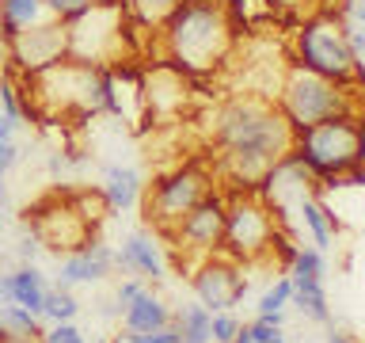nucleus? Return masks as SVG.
<instances>
[{
    "label": "nucleus",
    "mask_w": 365,
    "mask_h": 343,
    "mask_svg": "<svg viewBox=\"0 0 365 343\" xmlns=\"http://www.w3.org/2000/svg\"><path fill=\"white\" fill-rule=\"evenodd\" d=\"M217 145H221V168L232 187H259L267 172L293 149V126L285 122L278 103L267 96H236L217 114Z\"/></svg>",
    "instance_id": "1"
},
{
    "label": "nucleus",
    "mask_w": 365,
    "mask_h": 343,
    "mask_svg": "<svg viewBox=\"0 0 365 343\" xmlns=\"http://www.w3.org/2000/svg\"><path fill=\"white\" fill-rule=\"evenodd\" d=\"M236 34L240 27L221 0H182V8L160 27V61L190 80L213 76L236 54Z\"/></svg>",
    "instance_id": "2"
},
{
    "label": "nucleus",
    "mask_w": 365,
    "mask_h": 343,
    "mask_svg": "<svg viewBox=\"0 0 365 343\" xmlns=\"http://www.w3.org/2000/svg\"><path fill=\"white\" fill-rule=\"evenodd\" d=\"M27 111L38 119H88L114 111V69H96L73 57L27 76Z\"/></svg>",
    "instance_id": "3"
},
{
    "label": "nucleus",
    "mask_w": 365,
    "mask_h": 343,
    "mask_svg": "<svg viewBox=\"0 0 365 343\" xmlns=\"http://www.w3.org/2000/svg\"><path fill=\"white\" fill-rule=\"evenodd\" d=\"M289 156L301 160L304 172L319 187L350 168H365V114L342 111L316 126L297 130Z\"/></svg>",
    "instance_id": "4"
},
{
    "label": "nucleus",
    "mask_w": 365,
    "mask_h": 343,
    "mask_svg": "<svg viewBox=\"0 0 365 343\" xmlns=\"http://www.w3.org/2000/svg\"><path fill=\"white\" fill-rule=\"evenodd\" d=\"M137 27L125 16L122 0H91L84 11L65 19L68 57L96 69H118L130 61V34Z\"/></svg>",
    "instance_id": "5"
},
{
    "label": "nucleus",
    "mask_w": 365,
    "mask_h": 343,
    "mask_svg": "<svg viewBox=\"0 0 365 343\" xmlns=\"http://www.w3.org/2000/svg\"><path fill=\"white\" fill-rule=\"evenodd\" d=\"M278 217L274 206L259 194V187H228L225 191V244L221 252L228 259L244 263H259L278 248Z\"/></svg>",
    "instance_id": "6"
},
{
    "label": "nucleus",
    "mask_w": 365,
    "mask_h": 343,
    "mask_svg": "<svg viewBox=\"0 0 365 343\" xmlns=\"http://www.w3.org/2000/svg\"><path fill=\"white\" fill-rule=\"evenodd\" d=\"M293 65L312 69V73L335 80V84H346V88H358L365 80V69L358 65V57H354L350 42H346V27L335 16H327V11L297 23Z\"/></svg>",
    "instance_id": "7"
},
{
    "label": "nucleus",
    "mask_w": 365,
    "mask_h": 343,
    "mask_svg": "<svg viewBox=\"0 0 365 343\" xmlns=\"http://www.w3.org/2000/svg\"><path fill=\"white\" fill-rule=\"evenodd\" d=\"M346 84H335V80L312 73V69H301V65H289L285 69V80L278 84V111L285 114V122L297 130H304V126H316L331 119V114H342V111H358L350 99Z\"/></svg>",
    "instance_id": "8"
},
{
    "label": "nucleus",
    "mask_w": 365,
    "mask_h": 343,
    "mask_svg": "<svg viewBox=\"0 0 365 343\" xmlns=\"http://www.w3.org/2000/svg\"><path fill=\"white\" fill-rule=\"evenodd\" d=\"M205 194H213L210 168L194 164V160L190 164H179L175 172H168V176H160L153 183L148 202H145V210H148L145 217H148V225H156L164 237H171V229H175Z\"/></svg>",
    "instance_id": "9"
},
{
    "label": "nucleus",
    "mask_w": 365,
    "mask_h": 343,
    "mask_svg": "<svg viewBox=\"0 0 365 343\" xmlns=\"http://www.w3.org/2000/svg\"><path fill=\"white\" fill-rule=\"evenodd\" d=\"M171 240L182 248L190 263H202L221 252L225 244V191H213L171 229Z\"/></svg>",
    "instance_id": "10"
},
{
    "label": "nucleus",
    "mask_w": 365,
    "mask_h": 343,
    "mask_svg": "<svg viewBox=\"0 0 365 343\" xmlns=\"http://www.w3.org/2000/svg\"><path fill=\"white\" fill-rule=\"evenodd\" d=\"M190 286H194L198 302L210 309V313H232V309L244 302V294H247L244 267H240L236 259H228L225 252H217V256L194 263Z\"/></svg>",
    "instance_id": "11"
},
{
    "label": "nucleus",
    "mask_w": 365,
    "mask_h": 343,
    "mask_svg": "<svg viewBox=\"0 0 365 343\" xmlns=\"http://www.w3.org/2000/svg\"><path fill=\"white\" fill-rule=\"evenodd\" d=\"M91 233H96V225H91L88 217L76 210L73 199L42 206L38 217H34V237H38V244L57 252V256H61V252H65V256H73V252L88 248L91 240H96Z\"/></svg>",
    "instance_id": "12"
},
{
    "label": "nucleus",
    "mask_w": 365,
    "mask_h": 343,
    "mask_svg": "<svg viewBox=\"0 0 365 343\" xmlns=\"http://www.w3.org/2000/svg\"><path fill=\"white\" fill-rule=\"evenodd\" d=\"M8 54L11 61H16V69L23 76L38 73V69L61 61V57H68V42H65V19H42L34 23V27H23L8 39Z\"/></svg>",
    "instance_id": "13"
},
{
    "label": "nucleus",
    "mask_w": 365,
    "mask_h": 343,
    "mask_svg": "<svg viewBox=\"0 0 365 343\" xmlns=\"http://www.w3.org/2000/svg\"><path fill=\"white\" fill-rule=\"evenodd\" d=\"M110 267H114V248L91 240L88 248H80V252H73V256L61 259L57 286H65V290H73V286H91V282L107 279Z\"/></svg>",
    "instance_id": "14"
},
{
    "label": "nucleus",
    "mask_w": 365,
    "mask_h": 343,
    "mask_svg": "<svg viewBox=\"0 0 365 343\" xmlns=\"http://www.w3.org/2000/svg\"><path fill=\"white\" fill-rule=\"evenodd\" d=\"M114 267H122V271H130L137 274V279H168V271H164V256H160V244L148 233H130L122 240V248L114 252Z\"/></svg>",
    "instance_id": "15"
},
{
    "label": "nucleus",
    "mask_w": 365,
    "mask_h": 343,
    "mask_svg": "<svg viewBox=\"0 0 365 343\" xmlns=\"http://www.w3.org/2000/svg\"><path fill=\"white\" fill-rule=\"evenodd\" d=\"M46 274L34 267V263H23V267L0 274V302H11V305H23L27 313L38 317L42 313V297H46Z\"/></svg>",
    "instance_id": "16"
},
{
    "label": "nucleus",
    "mask_w": 365,
    "mask_h": 343,
    "mask_svg": "<svg viewBox=\"0 0 365 343\" xmlns=\"http://www.w3.org/2000/svg\"><path fill=\"white\" fill-rule=\"evenodd\" d=\"M122 320H125V332H153V328H168L171 313H168V305L145 286V290L122 309Z\"/></svg>",
    "instance_id": "17"
},
{
    "label": "nucleus",
    "mask_w": 365,
    "mask_h": 343,
    "mask_svg": "<svg viewBox=\"0 0 365 343\" xmlns=\"http://www.w3.org/2000/svg\"><path fill=\"white\" fill-rule=\"evenodd\" d=\"M289 279H293V297H289V302L301 309V317L316 320V324H327V320H331V305H327L324 279H308V274H289Z\"/></svg>",
    "instance_id": "18"
},
{
    "label": "nucleus",
    "mask_w": 365,
    "mask_h": 343,
    "mask_svg": "<svg viewBox=\"0 0 365 343\" xmlns=\"http://www.w3.org/2000/svg\"><path fill=\"white\" fill-rule=\"evenodd\" d=\"M103 199H107L110 210H133L137 199H141V176H137L133 168H107V176H103Z\"/></svg>",
    "instance_id": "19"
},
{
    "label": "nucleus",
    "mask_w": 365,
    "mask_h": 343,
    "mask_svg": "<svg viewBox=\"0 0 365 343\" xmlns=\"http://www.w3.org/2000/svg\"><path fill=\"white\" fill-rule=\"evenodd\" d=\"M210 324H213V313L202 302H187L171 313V328H175L179 343H213Z\"/></svg>",
    "instance_id": "20"
},
{
    "label": "nucleus",
    "mask_w": 365,
    "mask_h": 343,
    "mask_svg": "<svg viewBox=\"0 0 365 343\" xmlns=\"http://www.w3.org/2000/svg\"><path fill=\"white\" fill-rule=\"evenodd\" d=\"M122 8L137 31H160L182 8V0H122Z\"/></svg>",
    "instance_id": "21"
},
{
    "label": "nucleus",
    "mask_w": 365,
    "mask_h": 343,
    "mask_svg": "<svg viewBox=\"0 0 365 343\" xmlns=\"http://www.w3.org/2000/svg\"><path fill=\"white\" fill-rule=\"evenodd\" d=\"M42 19H50L42 0H0V31H4V39H11L23 27H34Z\"/></svg>",
    "instance_id": "22"
},
{
    "label": "nucleus",
    "mask_w": 365,
    "mask_h": 343,
    "mask_svg": "<svg viewBox=\"0 0 365 343\" xmlns=\"http://www.w3.org/2000/svg\"><path fill=\"white\" fill-rule=\"evenodd\" d=\"M297 210H301V217H304V229L312 233L316 252H327V248H331V229H339L335 214H327L324 206H319L316 194H304V199L297 202Z\"/></svg>",
    "instance_id": "23"
},
{
    "label": "nucleus",
    "mask_w": 365,
    "mask_h": 343,
    "mask_svg": "<svg viewBox=\"0 0 365 343\" xmlns=\"http://www.w3.org/2000/svg\"><path fill=\"white\" fill-rule=\"evenodd\" d=\"M0 328H4V336L42 339V324H38V317L27 313L23 305H11V302H0Z\"/></svg>",
    "instance_id": "24"
},
{
    "label": "nucleus",
    "mask_w": 365,
    "mask_h": 343,
    "mask_svg": "<svg viewBox=\"0 0 365 343\" xmlns=\"http://www.w3.org/2000/svg\"><path fill=\"white\" fill-rule=\"evenodd\" d=\"M76 313H80V302L73 297V290H65V286H53V290H46V297H42V313H38V317H46L50 324H65V320H76Z\"/></svg>",
    "instance_id": "25"
},
{
    "label": "nucleus",
    "mask_w": 365,
    "mask_h": 343,
    "mask_svg": "<svg viewBox=\"0 0 365 343\" xmlns=\"http://www.w3.org/2000/svg\"><path fill=\"white\" fill-rule=\"evenodd\" d=\"M262 8H267L270 16L278 11L285 23H304V19H312L324 11V0H262Z\"/></svg>",
    "instance_id": "26"
},
{
    "label": "nucleus",
    "mask_w": 365,
    "mask_h": 343,
    "mask_svg": "<svg viewBox=\"0 0 365 343\" xmlns=\"http://www.w3.org/2000/svg\"><path fill=\"white\" fill-rule=\"evenodd\" d=\"M289 297H293V279L289 274H282L278 282H270L267 290H262V297H259V313L255 317H267V313H285V305H289Z\"/></svg>",
    "instance_id": "27"
},
{
    "label": "nucleus",
    "mask_w": 365,
    "mask_h": 343,
    "mask_svg": "<svg viewBox=\"0 0 365 343\" xmlns=\"http://www.w3.org/2000/svg\"><path fill=\"white\" fill-rule=\"evenodd\" d=\"M293 271L289 274H308V279H324V252H316V248H297L293 252Z\"/></svg>",
    "instance_id": "28"
},
{
    "label": "nucleus",
    "mask_w": 365,
    "mask_h": 343,
    "mask_svg": "<svg viewBox=\"0 0 365 343\" xmlns=\"http://www.w3.org/2000/svg\"><path fill=\"white\" fill-rule=\"evenodd\" d=\"M114 343H179L175 336V328H153V332H122V339H114Z\"/></svg>",
    "instance_id": "29"
},
{
    "label": "nucleus",
    "mask_w": 365,
    "mask_h": 343,
    "mask_svg": "<svg viewBox=\"0 0 365 343\" xmlns=\"http://www.w3.org/2000/svg\"><path fill=\"white\" fill-rule=\"evenodd\" d=\"M240 328H244V324H240V320H236L232 313H213L210 336H213V343H232Z\"/></svg>",
    "instance_id": "30"
},
{
    "label": "nucleus",
    "mask_w": 365,
    "mask_h": 343,
    "mask_svg": "<svg viewBox=\"0 0 365 343\" xmlns=\"http://www.w3.org/2000/svg\"><path fill=\"white\" fill-rule=\"evenodd\" d=\"M247 336L255 339V343H282L285 336H282V324H274V320H262V317H255L247 324Z\"/></svg>",
    "instance_id": "31"
},
{
    "label": "nucleus",
    "mask_w": 365,
    "mask_h": 343,
    "mask_svg": "<svg viewBox=\"0 0 365 343\" xmlns=\"http://www.w3.org/2000/svg\"><path fill=\"white\" fill-rule=\"evenodd\" d=\"M38 343H84V336H80V328L73 320H65V324H53L50 332H42Z\"/></svg>",
    "instance_id": "32"
},
{
    "label": "nucleus",
    "mask_w": 365,
    "mask_h": 343,
    "mask_svg": "<svg viewBox=\"0 0 365 343\" xmlns=\"http://www.w3.org/2000/svg\"><path fill=\"white\" fill-rule=\"evenodd\" d=\"M46 4V11H50V16H57V19H73L76 11H84L91 0H42Z\"/></svg>",
    "instance_id": "33"
},
{
    "label": "nucleus",
    "mask_w": 365,
    "mask_h": 343,
    "mask_svg": "<svg viewBox=\"0 0 365 343\" xmlns=\"http://www.w3.org/2000/svg\"><path fill=\"white\" fill-rule=\"evenodd\" d=\"M141 290H145V279H125V282L118 286V294H114V302H118V309H125Z\"/></svg>",
    "instance_id": "34"
},
{
    "label": "nucleus",
    "mask_w": 365,
    "mask_h": 343,
    "mask_svg": "<svg viewBox=\"0 0 365 343\" xmlns=\"http://www.w3.org/2000/svg\"><path fill=\"white\" fill-rule=\"evenodd\" d=\"M0 103H4V114H8V119L19 122V99H16V88H11L8 80H0Z\"/></svg>",
    "instance_id": "35"
},
{
    "label": "nucleus",
    "mask_w": 365,
    "mask_h": 343,
    "mask_svg": "<svg viewBox=\"0 0 365 343\" xmlns=\"http://www.w3.org/2000/svg\"><path fill=\"white\" fill-rule=\"evenodd\" d=\"M11 164H16V145H11V141H0V187H4V176H8Z\"/></svg>",
    "instance_id": "36"
},
{
    "label": "nucleus",
    "mask_w": 365,
    "mask_h": 343,
    "mask_svg": "<svg viewBox=\"0 0 365 343\" xmlns=\"http://www.w3.org/2000/svg\"><path fill=\"white\" fill-rule=\"evenodd\" d=\"M38 248H42V244H38V237H34V233H31V237H23V240H19V259H23V263H31L34 256H38Z\"/></svg>",
    "instance_id": "37"
},
{
    "label": "nucleus",
    "mask_w": 365,
    "mask_h": 343,
    "mask_svg": "<svg viewBox=\"0 0 365 343\" xmlns=\"http://www.w3.org/2000/svg\"><path fill=\"white\" fill-rule=\"evenodd\" d=\"M11 130H16V119L0 114V141H11Z\"/></svg>",
    "instance_id": "38"
},
{
    "label": "nucleus",
    "mask_w": 365,
    "mask_h": 343,
    "mask_svg": "<svg viewBox=\"0 0 365 343\" xmlns=\"http://www.w3.org/2000/svg\"><path fill=\"white\" fill-rule=\"evenodd\" d=\"M327 343H354V339H350V336H342V332H331Z\"/></svg>",
    "instance_id": "39"
},
{
    "label": "nucleus",
    "mask_w": 365,
    "mask_h": 343,
    "mask_svg": "<svg viewBox=\"0 0 365 343\" xmlns=\"http://www.w3.org/2000/svg\"><path fill=\"white\" fill-rule=\"evenodd\" d=\"M232 343H255V339H251V336H247V328H240V332H236V339H232Z\"/></svg>",
    "instance_id": "40"
},
{
    "label": "nucleus",
    "mask_w": 365,
    "mask_h": 343,
    "mask_svg": "<svg viewBox=\"0 0 365 343\" xmlns=\"http://www.w3.org/2000/svg\"><path fill=\"white\" fill-rule=\"evenodd\" d=\"M0 343H38V339H23V336H4Z\"/></svg>",
    "instance_id": "41"
},
{
    "label": "nucleus",
    "mask_w": 365,
    "mask_h": 343,
    "mask_svg": "<svg viewBox=\"0 0 365 343\" xmlns=\"http://www.w3.org/2000/svg\"><path fill=\"white\" fill-rule=\"evenodd\" d=\"M354 16H358V23H365V4H358V11H354Z\"/></svg>",
    "instance_id": "42"
},
{
    "label": "nucleus",
    "mask_w": 365,
    "mask_h": 343,
    "mask_svg": "<svg viewBox=\"0 0 365 343\" xmlns=\"http://www.w3.org/2000/svg\"><path fill=\"white\" fill-rule=\"evenodd\" d=\"M84 343H88V339H84ZM96 343H103V339H96Z\"/></svg>",
    "instance_id": "43"
},
{
    "label": "nucleus",
    "mask_w": 365,
    "mask_h": 343,
    "mask_svg": "<svg viewBox=\"0 0 365 343\" xmlns=\"http://www.w3.org/2000/svg\"><path fill=\"white\" fill-rule=\"evenodd\" d=\"M221 4H225V0H221Z\"/></svg>",
    "instance_id": "44"
},
{
    "label": "nucleus",
    "mask_w": 365,
    "mask_h": 343,
    "mask_svg": "<svg viewBox=\"0 0 365 343\" xmlns=\"http://www.w3.org/2000/svg\"><path fill=\"white\" fill-rule=\"evenodd\" d=\"M282 343H285V339H282Z\"/></svg>",
    "instance_id": "45"
}]
</instances>
